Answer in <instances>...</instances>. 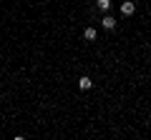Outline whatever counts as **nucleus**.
<instances>
[{
	"label": "nucleus",
	"mask_w": 151,
	"mask_h": 140,
	"mask_svg": "<svg viewBox=\"0 0 151 140\" xmlns=\"http://www.w3.org/2000/svg\"><path fill=\"white\" fill-rule=\"evenodd\" d=\"M78 88H81V90H91V88H93V80H91L88 75L78 78Z\"/></svg>",
	"instance_id": "2"
},
{
	"label": "nucleus",
	"mask_w": 151,
	"mask_h": 140,
	"mask_svg": "<svg viewBox=\"0 0 151 140\" xmlns=\"http://www.w3.org/2000/svg\"><path fill=\"white\" fill-rule=\"evenodd\" d=\"M121 13H124V15H134V13H136V3L124 0V3H121Z\"/></svg>",
	"instance_id": "1"
},
{
	"label": "nucleus",
	"mask_w": 151,
	"mask_h": 140,
	"mask_svg": "<svg viewBox=\"0 0 151 140\" xmlns=\"http://www.w3.org/2000/svg\"><path fill=\"white\" fill-rule=\"evenodd\" d=\"M96 5H98V10H108L111 8V0H96Z\"/></svg>",
	"instance_id": "5"
},
{
	"label": "nucleus",
	"mask_w": 151,
	"mask_h": 140,
	"mask_svg": "<svg viewBox=\"0 0 151 140\" xmlns=\"http://www.w3.org/2000/svg\"><path fill=\"white\" fill-rule=\"evenodd\" d=\"M83 38H86L88 43H91V40H96V28H86V30H83Z\"/></svg>",
	"instance_id": "4"
},
{
	"label": "nucleus",
	"mask_w": 151,
	"mask_h": 140,
	"mask_svg": "<svg viewBox=\"0 0 151 140\" xmlns=\"http://www.w3.org/2000/svg\"><path fill=\"white\" fill-rule=\"evenodd\" d=\"M101 25L106 28V30H116V18L106 15V18H103V20H101Z\"/></svg>",
	"instance_id": "3"
}]
</instances>
